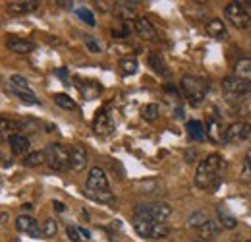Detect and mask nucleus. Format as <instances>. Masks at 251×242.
<instances>
[{"mask_svg":"<svg viewBox=\"0 0 251 242\" xmlns=\"http://www.w3.org/2000/svg\"><path fill=\"white\" fill-rule=\"evenodd\" d=\"M224 167V161L219 153H211L207 155L199 165H197V171H195V184L197 188L201 190H207V188H213L217 182H219V175Z\"/></svg>","mask_w":251,"mask_h":242,"instance_id":"1","label":"nucleus"},{"mask_svg":"<svg viewBox=\"0 0 251 242\" xmlns=\"http://www.w3.org/2000/svg\"><path fill=\"white\" fill-rule=\"evenodd\" d=\"M170 215H172V208L164 202L139 204L133 210V219H145V221H155V223H164Z\"/></svg>","mask_w":251,"mask_h":242,"instance_id":"2","label":"nucleus"},{"mask_svg":"<svg viewBox=\"0 0 251 242\" xmlns=\"http://www.w3.org/2000/svg\"><path fill=\"white\" fill-rule=\"evenodd\" d=\"M182 90L188 95L189 103L193 107H199L203 103V99L207 97V91H209V84L203 80V78H197V76H191L186 74L182 78Z\"/></svg>","mask_w":251,"mask_h":242,"instance_id":"3","label":"nucleus"},{"mask_svg":"<svg viewBox=\"0 0 251 242\" xmlns=\"http://www.w3.org/2000/svg\"><path fill=\"white\" fill-rule=\"evenodd\" d=\"M222 93L226 99H246L251 97V82L238 78V76H228L222 80Z\"/></svg>","mask_w":251,"mask_h":242,"instance_id":"4","label":"nucleus"},{"mask_svg":"<svg viewBox=\"0 0 251 242\" xmlns=\"http://www.w3.org/2000/svg\"><path fill=\"white\" fill-rule=\"evenodd\" d=\"M47 163L52 171H68L72 169V161H70V151L64 148L62 144H49L47 146Z\"/></svg>","mask_w":251,"mask_h":242,"instance_id":"5","label":"nucleus"},{"mask_svg":"<svg viewBox=\"0 0 251 242\" xmlns=\"http://www.w3.org/2000/svg\"><path fill=\"white\" fill-rule=\"evenodd\" d=\"M133 229L143 239H164L170 233L166 223H155V221H145V219H133Z\"/></svg>","mask_w":251,"mask_h":242,"instance_id":"6","label":"nucleus"},{"mask_svg":"<svg viewBox=\"0 0 251 242\" xmlns=\"http://www.w3.org/2000/svg\"><path fill=\"white\" fill-rule=\"evenodd\" d=\"M224 14H226L228 22H230L234 28H238V30H248V28H251V14L240 4V2H230V4H226Z\"/></svg>","mask_w":251,"mask_h":242,"instance_id":"7","label":"nucleus"},{"mask_svg":"<svg viewBox=\"0 0 251 242\" xmlns=\"http://www.w3.org/2000/svg\"><path fill=\"white\" fill-rule=\"evenodd\" d=\"M250 136H251V124L246 121H238L226 128V142H228V144L244 142V140H248Z\"/></svg>","mask_w":251,"mask_h":242,"instance_id":"8","label":"nucleus"},{"mask_svg":"<svg viewBox=\"0 0 251 242\" xmlns=\"http://www.w3.org/2000/svg\"><path fill=\"white\" fill-rule=\"evenodd\" d=\"M16 229L24 235H29L31 239H41L43 237V227L33 219L31 215H20L16 219Z\"/></svg>","mask_w":251,"mask_h":242,"instance_id":"9","label":"nucleus"},{"mask_svg":"<svg viewBox=\"0 0 251 242\" xmlns=\"http://www.w3.org/2000/svg\"><path fill=\"white\" fill-rule=\"evenodd\" d=\"M207 136L217 144L226 142V128H224L222 119L219 115H209V119H207Z\"/></svg>","mask_w":251,"mask_h":242,"instance_id":"10","label":"nucleus"},{"mask_svg":"<svg viewBox=\"0 0 251 242\" xmlns=\"http://www.w3.org/2000/svg\"><path fill=\"white\" fill-rule=\"evenodd\" d=\"M93 130L97 136H110L114 132V122L106 111H99L93 121Z\"/></svg>","mask_w":251,"mask_h":242,"instance_id":"11","label":"nucleus"},{"mask_svg":"<svg viewBox=\"0 0 251 242\" xmlns=\"http://www.w3.org/2000/svg\"><path fill=\"white\" fill-rule=\"evenodd\" d=\"M85 188H87V190H110V188H108L106 173H104L100 167H93V169L89 171Z\"/></svg>","mask_w":251,"mask_h":242,"instance_id":"12","label":"nucleus"},{"mask_svg":"<svg viewBox=\"0 0 251 242\" xmlns=\"http://www.w3.org/2000/svg\"><path fill=\"white\" fill-rule=\"evenodd\" d=\"M6 47H8V51H12L16 55H29L35 51V43L29 39H24V37H10L6 41Z\"/></svg>","mask_w":251,"mask_h":242,"instance_id":"13","label":"nucleus"},{"mask_svg":"<svg viewBox=\"0 0 251 242\" xmlns=\"http://www.w3.org/2000/svg\"><path fill=\"white\" fill-rule=\"evenodd\" d=\"M70 161H72V169L77 171V173H81L87 167V161H89L85 148L83 146H74L70 150Z\"/></svg>","mask_w":251,"mask_h":242,"instance_id":"14","label":"nucleus"},{"mask_svg":"<svg viewBox=\"0 0 251 242\" xmlns=\"http://www.w3.org/2000/svg\"><path fill=\"white\" fill-rule=\"evenodd\" d=\"M22 128V124L12 119H0V142H10L16 134H20L18 130Z\"/></svg>","mask_w":251,"mask_h":242,"instance_id":"15","label":"nucleus"},{"mask_svg":"<svg viewBox=\"0 0 251 242\" xmlns=\"http://www.w3.org/2000/svg\"><path fill=\"white\" fill-rule=\"evenodd\" d=\"M133 28H135V33H137L139 37H143V39H155V37H157L155 26H153L147 18H135Z\"/></svg>","mask_w":251,"mask_h":242,"instance_id":"16","label":"nucleus"},{"mask_svg":"<svg viewBox=\"0 0 251 242\" xmlns=\"http://www.w3.org/2000/svg\"><path fill=\"white\" fill-rule=\"evenodd\" d=\"M6 8L12 14H27V12H35L39 8V2H35V0H14V2H8Z\"/></svg>","mask_w":251,"mask_h":242,"instance_id":"17","label":"nucleus"},{"mask_svg":"<svg viewBox=\"0 0 251 242\" xmlns=\"http://www.w3.org/2000/svg\"><path fill=\"white\" fill-rule=\"evenodd\" d=\"M135 8H137V2H114V14L122 20H133Z\"/></svg>","mask_w":251,"mask_h":242,"instance_id":"18","label":"nucleus"},{"mask_svg":"<svg viewBox=\"0 0 251 242\" xmlns=\"http://www.w3.org/2000/svg\"><path fill=\"white\" fill-rule=\"evenodd\" d=\"M220 233H222V227H220L217 221H213V219H209V221L199 229V235H201L205 241H213V239H217Z\"/></svg>","mask_w":251,"mask_h":242,"instance_id":"19","label":"nucleus"},{"mask_svg":"<svg viewBox=\"0 0 251 242\" xmlns=\"http://www.w3.org/2000/svg\"><path fill=\"white\" fill-rule=\"evenodd\" d=\"M85 196L99 204H114V194L110 190H87L85 188Z\"/></svg>","mask_w":251,"mask_h":242,"instance_id":"20","label":"nucleus"},{"mask_svg":"<svg viewBox=\"0 0 251 242\" xmlns=\"http://www.w3.org/2000/svg\"><path fill=\"white\" fill-rule=\"evenodd\" d=\"M10 148H12V153L14 155H25L29 151V140L22 134H16L12 140H10Z\"/></svg>","mask_w":251,"mask_h":242,"instance_id":"21","label":"nucleus"},{"mask_svg":"<svg viewBox=\"0 0 251 242\" xmlns=\"http://www.w3.org/2000/svg\"><path fill=\"white\" fill-rule=\"evenodd\" d=\"M147 64H149V68H153L160 76H170V70L166 68L164 59H162L160 55H157V53H151V55L147 57Z\"/></svg>","mask_w":251,"mask_h":242,"instance_id":"22","label":"nucleus"},{"mask_svg":"<svg viewBox=\"0 0 251 242\" xmlns=\"http://www.w3.org/2000/svg\"><path fill=\"white\" fill-rule=\"evenodd\" d=\"M66 235H68V239L72 242H87L91 239V233H89L87 229H83V227H74V225H70V227L66 229Z\"/></svg>","mask_w":251,"mask_h":242,"instance_id":"23","label":"nucleus"},{"mask_svg":"<svg viewBox=\"0 0 251 242\" xmlns=\"http://www.w3.org/2000/svg\"><path fill=\"white\" fill-rule=\"evenodd\" d=\"M205 30H207V33H209L211 37H215V39H220V37L226 35V26H224V22L219 20V18L209 20L207 26H205Z\"/></svg>","mask_w":251,"mask_h":242,"instance_id":"24","label":"nucleus"},{"mask_svg":"<svg viewBox=\"0 0 251 242\" xmlns=\"http://www.w3.org/2000/svg\"><path fill=\"white\" fill-rule=\"evenodd\" d=\"M186 128H188V134L191 140H195V142H203L205 140V126H203L201 121H189Z\"/></svg>","mask_w":251,"mask_h":242,"instance_id":"25","label":"nucleus"},{"mask_svg":"<svg viewBox=\"0 0 251 242\" xmlns=\"http://www.w3.org/2000/svg\"><path fill=\"white\" fill-rule=\"evenodd\" d=\"M217 215H219V221L222 227H226V229H236V227H238V219L228 212L226 208L219 206V208H217Z\"/></svg>","mask_w":251,"mask_h":242,"instance_id":"26","label":"nucleus"},{"mask_svg":"<svg viewBox=\"0 0 251 242\" xmlns=\"http://www.w3.org/2000/svg\"><path fill=\"white\" fill-rule=\"evenodd\" d=\"M47 163V151H35L27 153L25 159H24V165L25 167H41Z\"/></svg>","mask_w":251,"mask_h":242,"instance_id":"27","label":"nucleus"},{"mask_svg":"<svg viewBox=\"0 0 251 242\" xmlns=\"http://www.w3.org/2000/svg\"><path fill=\"white\" fill-rule=\"evenodd\" d=\"M234 72H236L238 78H244V80L251 82V59H242V60L236 62Z\"/></svg>","mask_w":251,"mask_h":242,"instance_id":"28","label":"nucleus"},{"mask_svg":"<svg viewBox=\"0 0 251 242\" xmlns=\"http://www.w3.org/2000/svg\"><path fill=\"white\" fill-rule=\"evenodd\" d=\"M54 103L58 105V107H62L66 111H74L75 109V101L70 97V95H66V93H54Z\"/></svg>","mask_w":251,"mask_h":242,"instance_id":"29","label":"nucleus"},{"mask_svg":"<svg viewBox=\"0 0 251 242\" xmlns=\"http://www.w3.org/2000/svg\"><path fill=\"white\" fill-rule=\"evenodd\" d=\"M120 68H122V72H124L126 76L135 74V72H137V68H139L137 59H135V57H126V59L120 60Z\"/></svg>","mask_w":251,"mask_h":242,"instance_id":"30","label":"nucleus"},{"mask_svg":"<svg viewBox=\"0 0 251 242\" xmlns=\"http://www.w3.org/2000/svg\"><path fill=\"white\" fill-rule=\"evenodd\" d=\"M158 115H160V109H158L157 103H149V105H145V107H143V111H141V117L149 122L157 121Z\"/></svg>","mask_w":251,"mask_h":242,"instance_id":"31","label":"nucleus"},{"mask_svg":"<svg viewBox=\"0 0 251 242\" xmlns=\"http://www.w3.org/2000/svg\"><path fill=\"white\" fill-rule=\"evenodd\" d=\"M209 219H211V217H209L205 212H195L188 219V225H189V227H195V229L199 231V229H201V227H203V225H205Z\"/></svg>","mask_w":251,"mask_h":242,"instance_id":"32","label":"nucleus"},{"mask_svg":"<svg viewBox=\"0 0 251 242\" xmlns=\"http://www.w3.org/2000/svg\"><path fill=\"white\" fill-rule=\"evenodd\" d=\"M56 233H58V223L54 219H47L43 223V237L45 239H52V237H56Z\"/></svg>","mask_w":251,"mask_h":242,"instance_id":"33","label":"nucleus"},{"mask_svg":"<svg viewBox=\"0 0 251 242\" xmlns=\"http://www.w3.org/2000/svg\"><path fill=\"white\" fill-rule=\"evenodd\" d=\"M75 14H77V18H79L81 22H85L89 28H95V26H97L93 12H91L89 8H77V10H75Z\"/></svg>","mask_w":251,"mask_h":242,"instance_id":"34","label":"nucleus"},{"mask_svg":"<svg viewBox=\"0 0 251 242\" xmlns=\"http://www.w3.org/2000/svg\"><path fill=\"white\" fill-rule=\"evenodd\" d=\"M83 41H85V47H87L91 53H100V51H102V45L95 39L93 35H85V37H83Z\"/></svg>","mask_w":251,"mask_h":242,"instance_id":"35","label":"nucleus"},{"mask_svg":"<svg viewBox=\"0 0 251 242\" xmlns=\"http://www.w3.org/2000/svg\"><path fill=\"white\" fill-rule=\"evenodd\" d=\"M244 181H251V150L246 153V161H244V173H242Z\"/></svg>","mask_w":251,"mask_h":242,"instance_id":"36","label":"nucleus"},{"mask_svg":"<svg viewBox=\"0 0 251 242\" xmlns=\"http://www.w3.org/2000/svg\"><path fill=\"white\" fill-rule=\"evenodd\" d=\"M52 208H54V212H58V213L66 212V206H64L62 202H58V200H54V202H52Z\"/></svg>","mask_w":251,"mask_h":242,"instance_id":"37","label":"nucleus"},{"mask_svg":"<svg viewBox=\"0 0 251 242\" xmlns=\"http://www.w3.org/2000/svg\"><path fill=\"white\" fill-rule=\"evenodd\" d=\"M174 117H176V119H180V121H182V119H184V117H186V115H184V109H182V107H178V109H176V111H174Z\"/></svg>","mask_w":251,"mask_h":242,"instance_id":"38","label":"nucleus"},{"mask_svg":"<svg viewBox=\"0 0 251 242\" xmlns=\"http://www.w3.org/2000/svg\"><path fill=\"white\" fill-rule=\"evenodd\" d=\"M56 74H58L60 78H64V80L68 78V72H66V70H62V68H60V70H56Z\"/></svg>","mask_w":251,"mask_h":242,"instance_id":"39","label":"nucleus"},{"mask_svg":"<svg viewBox=\"0 0 251 242\" xmlns=\"http://www.w3.org/2000/svg\"><path fill=\"white\" fill-rule=\"evenodd\" d=\"M60 6H62V8H70V10H72V8H74V2H60Z\"/></svg>","mask_w":251,"mask_h":242,"instance_id":"40","label":"nucleus"},{"mask_svg":"<svg viewBox=\"0 0 251 242\" xmlns=\"http://www.w3.org/2000/svg\"><path fill=\"white\" fill-rule=\"evenodd\" d=\"M4 221H8V213H0V223H4Z\"/></svg>","mask_w":251,"mask_h":242,"instance_id":"41","label":"nucleus"},{"mask_svg":"<svg viewBox=\"0 0 251 242\" xmlns=\"http://www.w3.org/2000/svg\"><path fill=\"white\" fill-rule=\"evenodd\" d=\"M24 210H25V212H31L33 206H31V204H25V206H24Z\"/></svg>","mask_w":251,"mask_h":242,"instance_id":"42","label":"nucleus"},{"mask_svg":"<svg viewBox=\"0 0 251 242\" xmlns=\"http://www.w3.org/2000/svg\"><path fill=\"white\" fill-rule=\"evenodd\" d=\"M193 155H195V153H193V151H188V161H189V163H191V159H193Z\"/></svg>","mask_w":251,"mask_h":242,"instance_id":"43","label":"nucleus"},{"mask_svg":"<svg viewBox=\"0 0 251 242\" xmlns=\"http://www.w3.org/2000/svg\"><path fill=\"white\" fill-rule=\"evenodd\" d=\"M246 242H251V241H246Z\"/></svg>","mask_w":251,"mask_h":242,"instance_id":"44","label":"nucleus"}]
</instances>
